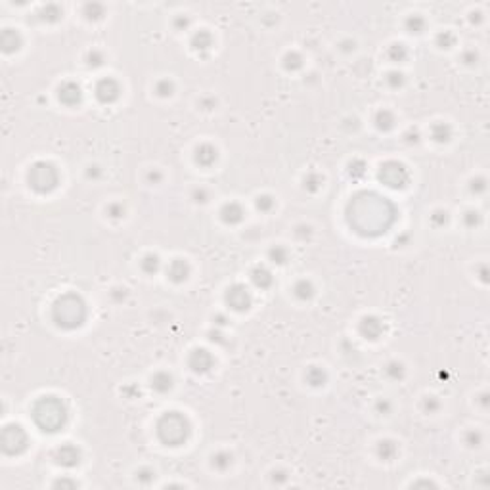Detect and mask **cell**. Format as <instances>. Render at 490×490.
Masks as SVG:
<instances>
[{
    "instance_id": "obj_9",
    "label": "cell",
    "mask_w": 490,
    "mask_h": 490,
    "mask_svg": "<svg viewBox=\"0 0 490 490\" xmlns=\"http://www.w3.org/2000/svg\"><path fill=\"white\" fill-rule=\"evenodd\" d=\"M242 207L238 203H228L224 209H222V219L226 220V222H230V224H234V222H240L242 220Z\"/></svg>"
},
{
    "instance_id": "obj_6",
    "label": "cell",
    "mask_w": 490,
    "mask_h": 490,
    "mask_svg": "<svg viewBox=\"0 0 490 490\" xmlns=\"http://www.w3.org/2000/svg\"><path fill=\"white\" fill-rule=\"evenodd\" d=\"M96 96H98L100 102L103 103L113 102L119 96V84L115 81H111V79H103V81H100V84L96 87Z\"/></svg>"
},
{
    "instance_id": "obj_15",
    "label": "cell",
    "mask_w": 490,
    "mask_h": 490,
    "mask_svg": "<svg viewBox=\"0 0 490 490\" xmlns=\"http://www.w3.org/2000/svg\"><path fill=\"white\" fill-rule=\"evenodd\" d=\"M154 387L157 389V391H167V389L171 387V377H168L167 373H157L154 377Z\"/></svg>"
},
{
    "instance_id": "obj_2",
    "label": "cell",
    "mask_w": 490,
    "mask_h": 490,
    "mask_svg": "<svg viewBox=\"0 0 490 490\" xmlns=\"http://www.w3.org/2000/svg\"><path fill=\"white\" fill-rule=\"evenodd\" d=\"M161 425H167L171 427V431L165 429V431H159V437H161L163 442H167L171 446H178L182 440H186L188 437V427H186V419L180 416H176L175 412H171L167 416L161 419Z\"/></svg>"
},
{
    "instance_id": "obj_1",
    "label": "cell",
    "mask_w": 490,
    "mask_h": 490,
    "mask_svg": "<svg viewBox=\"0 0 490 490\" xmlns=\"http://www.w3.org/2000/svg\"><path fill=\"white\" fill-rule=\"evenodd\" d=\"M69 297L58 301V305L54 308V316L58 320L59 326H66V328H75L82 322L84 318V305H82L79 297L71 295V303H67Z\"/></svg>"
},
{
    "instance_id": "obj_14",
    "label": "cell",
    "mask_w": 490,
    "mask_h": 490,
    "mask_svg": "<svg viewBox=\"0 0 490 490\" xmlns=\"http://www.w3.org/2000/svg\"><path fill=\"white\" fill-rule=\"evenodd\" d=\"M253 280H255L257 286H261V287H268L272 284L270 272H266L264 268H257V270L253 272Z\"/></svg>"
},
{
    "instance_id": "obj_3",
    "label": "cell",
    "mask_w": 490,
    "mask_h": 490,
    "mask_svg": "<svg viewBox=\"0 0 490 490\" xmlns=\"http://www.w3.org/2000/svg\"><path fill=\"white\" fill-rule=\"evenodd\" d=\"M29 182L35 190L48 191L52 190V188H56L58 173H56V168L52 167V165H48V163H37L35 167L31 168Z\"/></svg>"
},
{
    "instance_id": "obj_10",
    "label": "cell",
    "mask_w": 490,
    "mask_h": 490,
    "mask_svg": "<svg viewBox=\"0 0 490 490\" xmlns=\"http://www.w3.org/2000/svg\"><path fill=\"white\" fill-rule=\"evenodd\" d=\"M168 274H171V278L175 280V282H182V280H186V276H188V264L184 263V261H180V259H176L175 263L171 264Z\"/></svg>"
},
{
    "instance_id": "obj_4",
    "label": "cell",
    "mask_w": 490,
    "mask_h": 490,
    "mask_svg": "<svg viewBox=\"0 0 490 490\" xmlns=\"http://www.w3.org/2000/svg\"><path fill=\"white\" fill-rule=\"evenodd\" d=\"M25 442H27V437L22 431V427H17V425H10L2 433V448L8 454L22 452L25 448Z\"/></svg>"
},
{
    "instance_id": "obj_5",
    "label": "cell",
    "mask_w": 490,
    "mask_h": 490,
    "mask_svg": "<svg viewBox=\"0 0 490 490\" xmlns=\"http://www.w3.org/2000/svg\"><path fill=\"white\" fill-rule=\"evenodd\" d=\"M228 303L236 310H243V308H249V305H251V295L242 286H234L228 293Z\"/></svg>"
},
{
    "instance_id": "obj_16",
    "label": "cell",
    "mask_w": 490,
    "mask_h": 490,
    "mask_svg": "<svg viewBox=\"0 0 490 490\" xmlns=\"http://www.w3.org/2000/svg\"><path fill=\"white\" fill-rule=\"evenodd\" d=\"M295 291H297V295H299L301 299H308V297H312V286H310L308 282H305V280L297 284Z\"/></svg>"
},
{
    "instance_id": "obj_13",
    "label": "cell",
    "mask_w": 490,
    "mask_h": 490,
    "mask_svg": "<svg viewBox=\"0 0 490 490\" xmlns=\"http://www.w3.org/2000/svg\"><path fill=\"white\" fill-rule=\"evenodd\" d=\"M381 329L383 328H381V324H377V320H372V318L368 320L366 318V320L362 322V331H364L370 339H377V335L381 333Z\"/></svg>"
},
{
    "instance_id": "obj_12",
    "label": "cell",
    "mask_w": 490,
    "mask_h": 490,
    "mask_svg": "<svg viewBox=\"0 0 490 490\" xmlns=\"http://www.w3.org/2000/svg\"><path fill=\"white\" fill-rule=\"evenodd\" d=\"M217 159V150H212L211 146H201L198 150V163L201 165H211Z\"/></svg>"
},
{
    "instance_id": "obj_17",
    "label": "cell",
    "mask_w": 490,
    "mask_h": 490,
    "mask_svg": "<svg viewBox=\"0 0 490 490\" xmlns=\"http://www.w3.org/2000/svg\"><path fill=\"white\" fill-rule=\"evenodd\" d=\"M396 448L393 442H381L379 444V456L383 458V460H391L393 456H395Z\"/></svg>"
},
{
    "instance_id": "obj_7",
    "label": "cell",
    "mask_w": 490,
    "mask_h": 490,
    "mask_svg": "<svg viewBox=\"0 0 490 490\" xmlns=\"http://www.w3.org/2000/svg\"><path fill=\"white\" fill-rule=\"evenodd\" d=\"M56 460H58V463L66 465V467H73V465L79 463V450L75 446H61L56 452Z\"/></svg>"
},
{
    "instance_id": "obj_11",
    "label": "cell",
    "mask_w": 490,
    "mask_h": 490,
    "mask_svg": "<svg viewBox=\"0 0 490 490\" xmlns=\"http://www.w3.org/2000/svg\"><path fill=\"white\" fill-rule=\"evenodd\" d=\"M203 360H212V358L209 356L207 351H196L191 354V368H194L196 372H207L211 366H209V364H203Z\"/></svg>"
},
{
    "instance_id": "obj_8",
    "label": "cell",
    "mask_w": 490,
    "mask_h": 490,
    "mask_svg": "<svg viewBox=\"0 0 490 490\" xmlns=\"http://www.w3.org/2000/svg\"><path fill=\"white\" fill-rule=\"evenodd\" d=\"M59 100L63 103L73 105L75 102L81 100V88L77 87V84H73V82H67V84H63V87L59 88Z\"/></svg>"
}]
</instances>
